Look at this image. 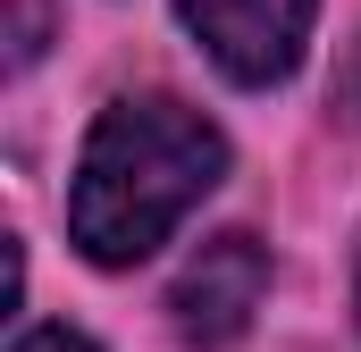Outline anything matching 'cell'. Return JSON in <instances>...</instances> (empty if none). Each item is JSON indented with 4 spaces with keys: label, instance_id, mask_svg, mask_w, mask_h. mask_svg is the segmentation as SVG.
I'll list each match as a JSON object with an SVG mask.
<instances>
[{
    "label": "cell",
    "instance_id": "obj_1",
    "mask_svg": "<svg viewBox=\"0 0 361 352\" xmlns=\"http://www.w3.org/2000/svg\"><path fill=\"white\" fill-rule=\"evenodd\" d=\"M227 176V134L169 92H126L92 118L76 184H68V235L92 268L152 260L193 201Z\"/></svg>",
    "mask_w": 361,
    "mask_h": 352
},
{
    "label": "cell",
    "instance_id": "obj_4",
    "mask_svg": "<svg viewBox=\"0 0 361 352\" xmlns=\"http://www.w3.org/2000/svg\"><path fill=\"white\" fill-rule=\"evenodd\" d=\"M17 352H101V344L76 327H34V336H17Z\"/></svg>",
    "mask_w": 361,
    "mask_h": 352
},
{
    "label": "cell",
    "instance_id": "obj_3",
    "mask_svg": "<svg viewBox=\"0 0 361 352\" xmlns=\"http://www.w3.org/2000/svg\"><path fill=\"white\" fill-rule=\"evenodd\" d=\"M269 302V252L244 235V227H227V235H210L193 260L177 268V285H169V310H177V336L202 352L235 344L244 327H252V310Z\"/></svg>",
    "mask_w": 361,
    "mask_h": 352
},
{
    "label": "cell",
    "instance_id": "obj_2",
    "mask_svg": "<svg viewBox=\"0 0 361 352\" xmlns=\"http://www.w3.org/2000/svg\"><path fill=\"white\" fill-rule=\"evenodd\" d=\"M177 17L193 25V42L210 51L219 76H235V84H286L302 68L319 0H177Z\"/></svg>",
    "mask_w": 361,
    "mask_h": 352
}]
</instances>
